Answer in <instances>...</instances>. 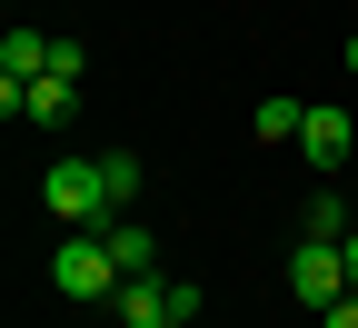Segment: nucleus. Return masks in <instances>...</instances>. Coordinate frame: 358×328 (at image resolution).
Listing matches in <instances>:
<instances>
[{"label":"nucleus","instance_id":"nucleus-1","mask_svg":"<svg viewBox=\"0 0 358 328\" xmlns=\"http://www.w3.org/2000/svg\"><path fill=\"white\" fill-rule=\"evenodd\" d=\"M50 289L80 299V308H110L120 299V259H110V229H70L50 249Z\"/></svg>","mask_w":358,"mask_h":328},{"label":"nucleus","instance_id":"nucleus-2","mask_svg":"<svg viewBox=\"0 0 358 328\" xmlns=\"http://www.w3.org/2000/svg\"><path fill=\"white\" fill-rule=\"evenodd\" d=\"M40 199H50V219H60V229H110V219H120V209H110V179H100V159H50Z\"/></svg>","mask_w":358,"mask_h":328},{"label":"nucleus","instance_id":"nucleus-3","mask_svg":"<svg viewBox=\"0 0 358 328\" xmlns=\"http://www.w3.org/2000/svg\"><path fill=\"white\" fill-rule=\"evenodd\" d=\"M348 289H358V278H348V249H329V239L289 249V299H299V308H338Z\"/></svg>","mask_w":358,"mask_h":328},{"label":"nucleus","instance_id":"nucleus-4","mask_svg":"<svg viewBox=\"0 0 358 328\" xmlns=\"http://www.w3.org/2000/svg\"><path fill=\"white\" fill-rule=\"evenodd\" d=\"M120 328H179V299H169V269L159 278H120V299H110Z\"/></svg>","mask_w":358,"mask_h":328},{"label":"nucleus","instance_id":"nucleus-5","mask_svg":"<svg viewBox=\"0 0 358 328\" xmlns=\"http://www.w3.org/2000/svg\"><path fill=\"white\" fill-rule=\"evenodd\" d=\"M50 60H60V40H40L30 20H20V30H0V80H10V90L50 80Z\"/></svg>","mask_w":358,"mask_h":328},{"label":"nucleus","instance_id":"nucleus-6","mask_svg":"<svg viewBox=\"0 0 358 328\" xmlns=\"http://www.w3.org/2000/svg\"><path fill=\"white\" fill-rule=\"evenodd\" d=\"M348 150H358L348 110H308V129H299V159H308V169H348Z\"/></svg>","mask_w":358,"mask_h":328},{"label":"nucleus","instance_id":"nucleus-7","mask_svg":"<svg viewBox=\"0 0 358 328\" xmlns=\"http://www.w3.org/2000/svg\"><path fill=\"white\" fill-rule=\"evenodd\" d=\"M110 259H120V278H159V229L150 219H110Z\"/></svg>","mask_w":358,"mask_h":328},{"label":"nucleus","instance_id":"nucleus-8","mask_svg":"<svg viewBox=\"0 0 358 328\" xmlns=\"http://www.w3.org/2000/svg\"><path fill=\"white\" fill-rule=\"evenodd\" d=\"M70 110H80V80H60V70H50V80H30V90H20V120H30V129H60Z\"/></svg>","mask_w":358,"mask_h":328},{"label":"nucleus","instance_id":"nucleus-9","mask_svg":"<svg viewBox=\"0 0 358 328\" xmlns=\"http://www.w3.org/2000/svg\"><path fill=\"white\" fill-rule=\"evenodd\" d=\"M100 179H110V209H129L140 179H150V159H140V150H100Z\"/></svg>","mask_w":358,"mask_h":328},{"label":"nucleus","instance_id":"nucleus-10","mask_svg":"<svg viewBox=\"0 0 358 328\" xmlns=\"http://www.w3.org/2000/svg\"><path fill=\"white\" fill-rule=\"evenodd\" d=\"M299 229H308V239H329V249H338L348 229H358V209H348L338 190H319V199H308V219H299Z\"/></svg>","mask_w":358,"mask_h":328},{"label":"nucleus","instance_id":"nucleus-11","mask_svg":"<svg viewBox=\"0 0 358 328\" xmlns=\"http://www.w3.org/2000/svg\"><path fill=\"white\" fill-rule=\"evenodd\" d=\"M299 129H308V110L289 100V90H268V100H259V139H289V150H299Z\"/></svg>","mask_w":358,"mask_h":328},{"label":"nucleus","instance_id":"nucleus-12","mask_svg":"<svg viewBox=\"0 0 358 328\" xmlns=\"http://www.w3.org/2000/svg\"><path fill=\"white\" fill-rule=\"evenodd\" d=\"M319 328H358V289H348L338 308H319Z\"/></svg>","mask_w":358,"mask_h":328},{"label":"nucleus","instance_id":"nucleus-13","mask_svg":"<svg viewBox=\"0 0 358 328\" xmlns=\"http://www.w3.org/2000/svg\"><path fill=\"white\" fill-rule=\"evenodd\" d=\"M338 249H348V278H358V229H348V239H338Z\"/></svg>","mask_w":358,"mask_h":328},{"label":"nucleus","instance_id":"nucleus-14","mask_svg":"<svg viewBox=\"0 0 358 328\" xmlns=\"http://www.w3.org/2000/svg\"><path fill=\"white\" fill-rule=\"evenodd\" d=\"M348 80H358V30H348Z\"/></svg>","mask_w":358,"mask_h":328}]
</instances>
